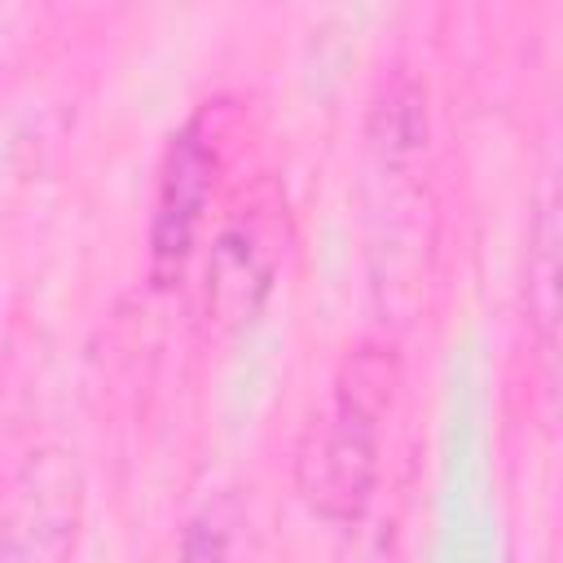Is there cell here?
Here are the masks:
<instances>
[{
	"label": "cell",
	"mask_w": 563,
	"mask_h": 563,
	"mask_svg": "<svg viewBox=\"0 0 563 563\" xmlns=\"http://www.w3.org/2000/svg\"><path fill=\"white\" fill-rule=\"evenodd\" d=\"M84 479L66 449H40L9 484L0 510V563H66L79 537Z\"/></svg>",
	"instance_id": "2"
},
{
	"label": "cell",
	"mask_w": 563,
	"mask_h": 563,
	"mask_svg": "<svg viewBox=\"0 0 563 563\" xmlns=\"http://www.w3.org/2000/svg\"><path fill=\"white\" fill-rule=\"evenodd\" d=\"M216 176V154L207 145V132L198 123H185L158 172V194H154V220H150V277L154 286H172L194 251V233L211 194Z\"/></svg>",
	"instance_id": "3"
},
{
	"label": "cell",
	"mask_w": 563,
	"mask_h": 563,
	"mask_svg": "<svg viewBox=\"0 0 563 563\" xmlns=\"http://www.w3.org/2000/svg\"><path fill=\"white\" fill-rule=\"evenodd\" d=\"M180 563H229V528L211 506L185 528Z\"/></svg>",
	"instance_id": "4"
},
{
	"label": "cell",
	"mask_w": 563,
	"mask_h": 563,
	"mask_svg": "<svg viewBox=\"0 0 563 563\" xmlns=\"http://www.w3.org/2000/svg\"><path fill=\"white\" fill-rule=\"evenodd\" d=\"M391 400V361L374 347L347 352L325 413L312 422L299 453V493L330 519L352 523L378 479V431Z\"/></svg>",
	"instance_id": "1"
}]
</instances>
